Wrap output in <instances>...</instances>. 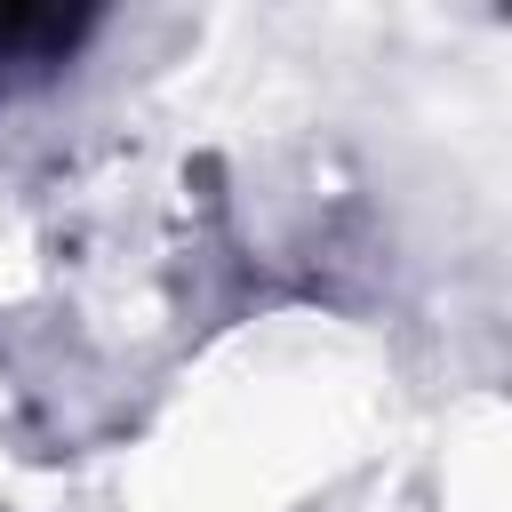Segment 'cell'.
I'll return each instance as SVG.
<instances>
[{
  "label": "cell",
  "mask_w": 512,
  "mask_h": 512,
  "mask_svg": "<svg viewBox=\"0 0 512 512\" xmlns=\"http://www.w3.org/2000/svg\"><path fill=\"white\" fill-rule=\"evenodd\" d=\"M96 16H56V8H0V88H24L40 72H56L80 40H88Z\"/></svg>",
  "instance_id": "obj_1"
}]
</instances>
